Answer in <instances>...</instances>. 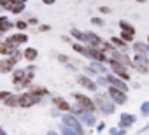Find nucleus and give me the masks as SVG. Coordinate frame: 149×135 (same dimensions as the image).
<instances>
[{"mask_svg":"<svg viewBox=\"0 0 149 135\" xmlns=\"http://www.w3.org/2000/svg\"><path fill=\"white\" fill-rule=\"evenodd\" d=\"M26 26H28L26 21H18V23H16V28H18V30H25Z\"/></svg>","mask_w":149,"mask_h":135,"instance_id":"4be33fe9","label":"nucleus"},{"mask_svg":"<svg viewBox=\"0 0 149 135\" xmlns=\"http://www.w3.org/2000/svg\"><path fill=\"white\" fill-rule=\"evenodd\" d=\"M137 2H140V4H142V2H146V0H137Z\"/></svg>","mask_w":149,"mask_h":135,"instance_id":"473e14b6","label":"nucleus"},{"mask_svg":"<svg viewBox=\"0 0 149 135\" xmlns=\"http://www.w3.org/2000/svg\"><path fill=\"white\" fill-rule=\"evenodd\" d=\"M0 135H7V133H6V132H4L2 128H0Z\"/></svg>","mask_w":149,"mask_h":135,"instance_id":"2f4dec72","label":"nucleus"},{"mask_svg":"<svg viewBox=\"0 0 149 135\" xmlns=\"http://www.w3.org/2000/svg\"><path fill=\"white\" fill-rule=\"evenodd\" d=\"M119 28L123 30V32H126V33H130V35H133L135 33V28L128 23V21H119Z\"/></svg>","mask_w":149,"mask_h":135,"instance_id":"6ab92c4d","label":"nucleus"},{"mask_svg":"<svg viewBox=\"0 0 149 135\" xmlns=\"http://www.w3.org/2000/svg\"><path fill=\"white\" fill-rule=\"evenodd\" d=\"M105 81H107L112 88H116V90H121V91H125V93L128 91V86H126L119 77H116V76H107V79H105Z\"/></svg>","mask_w":149,"mask_h":135,"instance_id":"423d86ee","label":"nucleus"},{"mask_svg":"<svg viewBox=\"0 0 149 135\" xmlns=\"http://www.w3.org/2000/svg\"><path fill=\"white\" fill-rule=\"evenodd\" d=\"M53 104H54L58 109H61V111H72V105H70L65 98H61V97H54V98H53Z\"/></svg>","mask_w":149,"mask_h":135,"instance_id":"f8f14e48","label":"nucleus"},{"mask_svg":"<svg viewBox=\"0 0 149 135\" xmlns=\"http://www.w3.org/2000/svg\"><path fill=\"white\" fill-rule=\"evenodd\" d=\"M132 67H135V70H139L140 74H147V72H149V60H147V56H144V54H135Z\"/></svg>","mask_w":149,"mask_h":135,"instance_id":"f03ea898","label":"nucleus"},{"mask_svg":"<svg viewBox=\"0 0 149 135\" xmlns=\"http://www.w3.org/2000/svg\"><path fill=\"white\" fill-rule=\"evenodd\" d=\"M121 37H123V40H126V42L133 40V35H130V33H126V32H121Z\"/></svg>","mask_w":149,"mask_h":135,"instance_id":"5701e85b","label":"nucleus"},{"mask_svg":"<svg viewBox=\"0 0 149 135\" xmlns=\"http://www.w3.org/2000/svg\"><path fill=\"white\" fill-rule=\"evenodd\" d=\"M16 49H18V47L11 46V44H9V42H6V40L0 44V54H2V56H9V58H11V56H13V53H14Z\"/></svg>","mask_w":149,"mask_h":135,"instance_id":"9b49d317","label":"nucleus"},{"mask_svg":"<svg viewBox=\"0 0 149 135\" xmlns=\"http://www.w3.org/2000/svg\"><path fill=\"white\" fill-rule=\"evenodd\" d=\"M133 51H135V54H147V51H149V46H146L144 42H135L133 44Z\"/></svg>","mask_w":149,"mask_h":135,"instance_id":"4468645a","label":"nucleus"},{"mask_svg":"<svg viewBox=\"0 0 149 135\" xmlns=\"http://www.w3.org/2000/svg\"><path fill=\"white\" fill-rule=\"evenodd\" d=\"M42 2H44L46 6H51V4H54V0H42Z\"/></svg>","mask_w":149,"mask_h":135,"instance_id":"c756f323","label":"nucleus"},{"mask_svg":"<svg viewBox=\"0 0 149 135\" xmlns=\"http://www.w3.org/2000/svg\"><path fill=\"white\" fill-rule=\"evenodd\" d=\"M9 95H11V91H0V100L4 102V100H6V98L9 97Z\"/></svg>","mask_w":149,"mask_h":135,"instance_id":"a878e982","label":"nucleus"},{"mask_svg":"<svg viewBox=\"0 0 149 135\" xmlns=\"http://www.w3.org/2000/svg\"><path fill=\"white\" fill-rule=\"evenodd\" d=\"M37 56H39V51H37L35 47H26V49L23 51V58H25L26 61H35Z\"/></svg>","mask_w":149,"mask_h":135,"instance_id":"ddd939ff","label":"nucleus"},{"mask_svg":"<svg viewBox=\"0 0 149 135\" xmlns=\"http://www.w3.org/2000/svg\"><path fill=\"white\" fill-rule=\"evenodd\" d=\"M107 61H109L111 69L114 70V74H116L119 79H125V81H128V79H130V74H128V70H126V67H125V65H121V63L114 61L112 58H111V60H107Z\"/></svg>","mask_w":149,"mask_h":135,"instance_id":"20e7f679","label":"nucleus"},{"mask_svg":"<svg viewBox=\"0 0 149 135\" xmlns=\"http://www.w3.org/2000/svg\"><path fill=\"white\" fill-rule=\"evenodd\" d=\"M58 60H60L61 63H68V61H70V58L65 56V54H58Z\"/></svg>","mask_w":149,"mask_h":135,"instance_id":"393cba45","label":"nucleus"},{"mask_svg":"<svg viewBox=\"0 0 149 135\" xmlns=\"http://www.w3.org/2000/svg\"><path fill=\"white\" fill-rule=\"evenodd\" d=\"M4 105H7V107H16V105H19V98H18V95H9L6 100H4Z\"/></svg>","mask_w":149,"mask_h":135,"instance_id":"dca6fc26","label":"nucleus"},{"mask_svg":"<svg viewBox=\"0 0 149 135\" xmlns=\"http://www.w3.org/2000/svg\"><path fill=\"white\" fill-rule=\"evenodd\" d=\"M49 30H51L49 25H42V26H40V32H49Z\"/></svg>","mask_w":149,"mask_h":135,"instance_id":"cd10ccee","label":"nucleus"},{"mask_svg":"<svg viewBox=\"0 0 149 135\" xmlns=\"http://www.w3.org/2000/svg\"><path fill=\"white\" fill-rule=\"evenodd\" d=\"M16 61L13 58H6V60H0V74H9L14 69Z\"/></svg>","mask_w":149,"mask_h":135,"instance_id":"6e6552de","label":"nucleus"},{"mask_svg":"<svg viewBox=\"0 0 149 135\" xmlns=\"http://www.w3.org/2000/svg\"><path fill=\"white\" fill-rule=\"evenodd\" d=\"M77 83L81 86H84L86 90H90V91L97 90V83H93V79H90L88 76H77Z\"/></svg>","mask_w":149,"mask_h":135,"instance_id":"9d476101","label":"nucleus"},{"mask_svg":"<svg viewBox=\"0 0 149 135\" xmlns=\"http://www.w3.org/2000/svg\"><path fill=\"white\" fill-rule=\"evenodd\" d=\"M133 121H135V118H133L132 114H123L121 119H119V126H121V128H126V126H130Z\"/></svg>","mask_w":149,"mask_h":135,"instance_id":"2eb2a0df","label":"nucleus"},{"mask_svg":"<svg viewBox=\"0 0 149 135\" xmlns=\"http://www.w3.org/2000/svg\"><path fill=\"white\" fill-rule=\"evenodd\" d=\"M70 33H72V37H74V39H79L81 42H84V40H86V35H84V32H79L77 28H72V32H70Z\"/></svg>","mask_w":149,"mask_h":135,"instance_id":"aec40b11","label":"nucleus"},{"mask_svg":"<svg viewBox=\"0 0 149 135\" xmlns=\"http://www.w3.org/2000/svg\"><path fill=\"white\" fill-rule=\"evenodd\" d=\"M111 42H112V46H114V47H118V49H121V51H126V42H125V40H121L119 37H112V39H111Z\"/></svg>","mask_w":149,"mask_h":135,"instance_id":"f3484780","label":"nucleus"},{"mask_svg":"<svg viewBox=\"0 0 149 135\" xmlns=\"http://www.w3.org/2000/svg\"><path fill=\"white\" fill-rule=\"evenodd\" d=\"M74 98L77 100L79 107H83L84 111H88V112L97 111V105H95V102H93L90 97H86V95H83V93H74Z\"/></svg>","mask_w":149,"mask_h":135,"instance_id":"f257e3e1","label":"nucleus"},{"mask_svg":"<svg viewBox=\"0 0 149 135\" xmlns=\"http://www.w3.org/2000/svg\"><path fill=\"white\" fill-rule=\"evenodd\" d=\"M91 23H93V25H97V26H104V21H102L100 18H93V19H91Z\"/></svg>","mask_w":149,"mask_h":135,"instance_id":"b1692460","label":"nucleus"},{"mask_svg":"<svg viewBox=\"0 0 149 135\" xmlns=\"http://www.w3.org/2000/svg\"><path fill=\"white\" fill-rule=\"evenodd\" d=\"M142 112H144V114H149V102H146V104L142 105Z\"/></svg>","mask_w":149,"mask_h":135,"instance_id":"bb28decb","label":"nucleus"},{"mask_svg":"<svg viewBox=\"0 0 149 135\" xmlns=\"http://www.w3.org/2000/svg\"><path fill=\"white\" fill-rule=\"evenodd\" d=\"M26 40H28V35H25V33H16V35H11V37L6 39V42H9L14 47H18L19 44H25Z\"/></svg>","mask_w":149,"mask_h":135,"instance_id":"0eeeda50","label":"nucleus"},{"mask_svg":"<svg viewBox=\"0 0 149 135\" xmlns=\"http://www.w3.org/2000/svg\"><path fill=\"white\" fill-rule=\"evenodd\" d=\"M18 98H19V107H32V105H35V104L40 102V98L35 97V95L30 93V91H25V93L18 95Z\"/></svg>","mask_w":149,"mask_h":135,"instance_id":"7ed1b4c3","label":"nucleus"},{"mask_svg":"<svg viewBox=\"0 0 149 135\" xmlns=\"http://www.w3.org/2000/svg\"><path fill=\"white\" fill-rule=\"evenodd\" d=\"M100 11H102V13H111V9H109V7H100Z\"/></svg>","mask_w":149,"mask_h":135,"instance_id":"7c9ffc66","label":"nucleus"},{"mask_svg":"<svg viewBox=\"0 0 149 135\" xmlns=\"http://www.w3.org/2000/svg\"><path fill=\"white\" fill-rule=\"evenodd\" d=\"M23 9H25V6H23V4H14V6H13V9H11V13L18 14V13H21Z\"/></svg>","mask_w":149,"mask_h":135,"instance_id":"412c9836","label":"nucleus"},{"mask_svg":"<svg viewBox=\"0 0 149 135\" xmlns=\"http://www.w3.org/2000/svg\"><path fill=\"white\" fill-rule=\"evenodd\" d=\"M109 95H111V98H112V102L114 104H126V100H128V97H126V93L125 91H121V90H116V88H109Z\"/></svg>","mask_w":149,"mask_h":135,"instance_id":"39448f33","label":"nucleus"},{"mask_svg":"<svg viewBox=\"0 0 149 135\" xmlns=\"http://www.w3.org/2000/svg\"><path fill=\"white\" fill-rule=\"evenodd\" d=\"M30 93H33L35 97H44V95H49V91H47L46 88H42V86H32Z\"/></svg>","mask_w":149,"mask_h":135,"instance_id":"a211bd4d","label":"nucleus"},{"mask_svg":"<svg viewBox=\"0 0 149 135\" xmlns=\"http://www.w3.org/2000/svg\"><path fill=\"white\" fill-rule=\"evenodd\" d=\"M28 23H30V25H35V23L39 25V19H37V18H30V19H28Z\"/></svg>","mask_w":149,"mask_h":135,"instance_id":"c85d7f7f","label":"nucleus"},{"mask_svg":"<svg viewBox=\"0 0 149 135\" xmlns=\"http://www.w3.org/2000/svg\"><path fill=\"white\" fill-rule=\"evenodd\" d=\"M25 77H26V70H25V69H16V70L13 72V83H14V86L21 88Z\"/></svg>","mask_w":149,"mask_h":135,"instance_id":"1a4fd4ad","label":"nucleus"}]
</instances>
